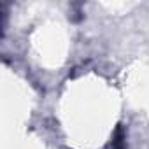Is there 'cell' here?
<instances>
[{"label":"cell","mask_w":149,"mask_h":149,"mask_svg":"<svg viewBox=\"0 0 149 149\" xmlns=\"http://www.w3.org/2000/svg\"><path fill=\"white\" fill-rule=\"evenodd\" d=\"M123 146H125V130L123 126H118L112 137V149H123Z\"/></svg>","instance_id":"6da1fadb"}]
</instances>
